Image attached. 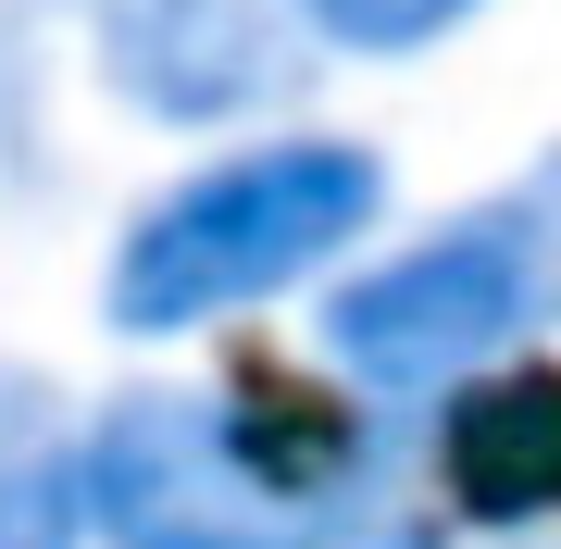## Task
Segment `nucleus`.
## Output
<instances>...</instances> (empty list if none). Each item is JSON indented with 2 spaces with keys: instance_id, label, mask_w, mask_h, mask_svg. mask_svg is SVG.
I'll return each instance as SVG.
<instances>
[{
  "instance_id": "obj_5",
  "label": "nucleus",
  "mask_w": 561,
  "mask_h": 549,
  "mask_svg": "<svg viewBox=\"0 0 561 549\" xmlns=\"http://www.w3.org/2000/svg\"><path fill=\"white\" fill-rule=\"evenodd\" d=\"M449 474L474 512H537L561 500V375H512V387H474L449 425Z\"/></svg>"
},
{
  "instance_id": "obj_6",
  "label": "nucleus",
  "mask_w": 561,
  "mask_h": 549,
  "mask_svg": "<svg viewBox=\"0 0 561 549\" xmlns=\"http://www.w3.org/2000/svg\"><path fill=\"white\" fill-rule=\"evenodd\" d=\"M88 537V425H62L38 387H0V549H76Z\"/></svg>"
},
{
  "instance_id": "obj_7",
  "label": "nucleus",
  "mask_w": 561,
  "mask_h": 549,
  "mask_svg": "<svg viewBox=\"0 0 561 549\" xmlns=\"http://www.w3.org/2000/svg\"><path fill=\"white\" fill-rule=\"evenodd\" d=\"M474 13L486 0H300V38L337 50V62H412V50L461 38Z\"/></svg>"
},
{
  "instance_id": "obj_3",
  "label": "nucleus",
  "mask_w": 561,
  "mask_h": 549,
  "mask_svg": "<svg viewBox=\"0 0 561 549\" xmlns=\"http://www.w3.org/2000/svg\"><path fill=\"white\" fill-rule=\"evenodd\" d=\"M549 201H486L424 225L412 250L362 263L350 287H324V363L375 400H437L461 375H500L524 338L561 312V238Z\"/></svg>"
},
{
  "instance_id": "obj_8",
  "label": "nucleus",
  "mask_w": 561,
  "mask_h": 549,
  "mask_svg": "<svg viewBox=\"0 0 561 549\" xmlns=\"http://www.w3.org/2000/svg\"><path fill=\"white\" fill-rule=\"evenodd\" d=\"M537 201H549V213H561V150H549V163H537Z\"/></svg>"
},
{
  "instance_id": "obj_4",
  "label": "nucleus",
  "mask_w": 561,
  "mask_h": 549,
  "mask_svg": "<svg viewBox=\"0 0 561 549\" xmlns=\"http://www.w3.org/2000/svg\"><path fill=\"white\" fill-rule=\"evenodd\" d=\"M101 88L150 125H250L300 88V0H88Z\"/></svg>"
},
{
  "instance_id": "obj_2",
  "label": "nucleus",
  "mask_w": 561,
  "mask_h": 549,
  "mask_svg": "<svg viewBox=\"0 0 561 549\" xmlns=\"http://www.w3.org/2000/svg\"><path fill=\"white\" fill-rule=\"evenodd\" d=\"M387 213V163L362 138H324V125H287V138L213 150L175 187H150L125 213L113 263H101V312L125 338H201L238 325V312L287 300V287L337 275Z\"/></svg>"
},
{
  "instance_id": "obj_1",
  "label": "nucleus",
  "mask_w": 561,
  "mask_h": 549,
  "mask_svg": "<svg viewBox=\"0 0 561 549\" xmlns=\"http://www.w3.org/2000/svg\"><path fill=\"white\" fill-rule=\"evenodd\" d=\"M362 449L324 412L250 387H125L88 425L101 549H350Z\"/></svg>"
}]
</instances>
